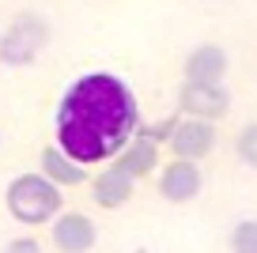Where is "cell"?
<instances>
[{
    "instance_id": "obj_3",
    "label": "cell",
    "mask_w": 257,
    "mask_h": 253,
    "mask_svg": "<svg viewBox=\"0 0 257 253\" xmlns=\"http://www.w3.org/2000/svg\"><path fill=\"white\" fill-rule=\"evenodd\" d=\"M49 46V19L42 12H16L0 31V64L4 68H27Z\"/></svg>"
},
{
    "instance_id": "obj_11",
    "label": "cell",
    "mask_w": 257,
    "mask_h": 253,
    "mask_svg": "<svg viewBox=\"0 0 257 253\" xmlns=\"http://www.w3.org/2000/svg\"><path fill=\"white\" fill-rule=\"evenodd\" d=\"M87 189H91V200H95L102 212H113V208H125L128 200L137 197V178H128L125 170H117L113 163H102L98 174H91Z\"/></svg>"
},
{
    "instance_id": "obj_2",
    "label": "cell",
    "mask_w": 257,
    "mask_h": 253,
    "mask_svg": "<svg viewBox=\"0 0 257 253\" xmlns=\"http://www.w3.org/2000/svg\"><path fill=\"white\" fill-rule=\"evenodd\" d=\"M4 208L23 227H49L53 215L64 208V189L53 185L46 174H16L4 189Z\"/></svg>"
},
{
    "instance_id": "obj_4",
    "label": "cell",
    "mask_w": 257,
    "mask_h": 253,
    "mask_svg": "<svg viewBox=\"0 0 257 253\" xmlns=\"http://www.w3.org/2000/svg\"><path fill=\"white\" fill-rule=\"evenodd\" d=\"M98 238H102V227L95 223L91 212H80V208H61L49 223L46 245L53 253H95Z\"/></svg>"
},
{
    "instance_id": "obj_6",
    "label": "cell",
    "mask_w": 257,
    "mask_h": 253,
    "mask_svg": "<svg viewBox=\"0 0 257 253\" xmlns=\"http://www.w3.org/2000/svg\"><path fill=\"white\" fill-rule=\"evenodd\" d=\"M201 189H204V174H201V163H193V159L170 155L155 170V193L167 204H189V200L201 197Z\"/></svg>"
},
{
    "instance_id": "obj_15",
    "label": "cell",
    "mask_w": 257,
    "mask_h": 253,
    "mask_svg": "<svg viewBox=\"0 0 257 253\" xmlns=\"http://www.w3.org/2000/svg\"><path fill=\"white\" fill-rule=\"evenodd\" d=\"M133 253H152V249H148V245H137V249H133Z\"/></svg>"
},
{
    "instance_id": "obj_9",
    "label": "cell",
    "mask_w": 257,
    "mask_h": 253,
    "mask_svg": "<svg viewBox=\"0 0 257 253\" xmlns=\"http://www.w3.org/2000/svg\"><path fill=\"white\" fill-rule=\"evenodd\" d=\"M38 174H46L49 182L61 185V189H83V185L91 182V166L80 163V159H72L61 144H46V148L38 151Z\"/></svg>"
},
{
    "instance_id": "obj_16",
    "label": "cell",
    "mask_w": 257,
    "mask_h": 253,
    "mask_svg": "<svg viewBox=\"0 0 257 253\" xmlns=\"http://www.w3.org/2000/svg\"><path fill=\"white\" fill-rule=\"evenodd\" d=\"M0 148H4V129H0Z\"/></svg>"
},
{
    "instance_id": "obj_13",
    "label": "cell",
    "mask_w": 257,
    "mask_h": 253,
    "mask_svg": "<svg viewBox=\"0 0 257 253\" xmlns=\"http://www.w3.org/2000/svg\"><path fill=\"white\" fill-rule=\"evenodd\" d=\"M234 155H238L242 166L257 170V121H246V125L234 133Z\"/></svg>"
},
{
    "instance_id": "obj_10",
    "label": "cell",
    "mask_w": 257,
    "mask_h": 253,
    "mask_svg": "<svg viewBox=\"0 0 257 253\" xmlns=\"http://www.w3.org/2000/svg\"><path fill=\"white\" fill-rule=\"evenodd\" d=\"M159 148H163V144L155 140L148 129H137V133L128 136V144L110 159V163L117 166V170H125L128 178H137V182H140V178H152L155 170H159Z\"/></svg>"
},
{
    "instance_id": "obj_7",
    "label": "cell",
    "mask_w": 257,
    "mask_h": 253,
    "mask_svg": "<svg viewBox=\"0 0 257 253\" xmlns=\"http://www.w3.org/2000/svg\"><path fill=\"white\" fill-rule=\"evenodd\" d=\"M231 87L227 83H189L182 79L178 87V113L185 117H201V121H223L231 113Z\"/></svg>"
},
{
    "instance_id": "obj_1",
    "label": "cell",
    "mask_w": 257,
    "mask_h": 253,
    "mask_svg": "<svg viewBox=\"0 0 257 253\" xmlns=\"http://www.w3.org/2000/svg\"><path fill=\"white\" fill-rule=\"evenodd\" d=\"M140 129L137 95L113 72H87L57 106V144L87 166H102Z\"/></svg>"
},
{
    "instance_id": "obj_5",
    "label": "cell",
    "mask_w": 257,
    "mask_h": 253,
    "mask_svg": "<svg viewBox=\"0 0 257 253\" xmlns=\"http://www.w3.org/2000/svg\"><path fill=\"white\" fill-rule=\"evenodd\" d=\"M219 144V129L216 121H201V117H185V113H174L170 117V129L163 136V148L178 159H193V163H201L216 151Z\"/></svg>"
},
{
    "instance_id": "obj_12",
    "label": "cell",
    "mask_w": 257,
    "mask_h": 253,
    "mask_svg": "<svg viewBox=\"0 0 257 253\" xmlns=\"http://www.w3.org/2000/svg\"><path fill=\"white\" fill-rule=\"evenodd\" d=\"M227 253H257V215H246L227 230Z\"/></svg>"
},
{
    "instance_id": "obj_8",
    "label": "cell",
    "mask_w": 257,
    "mask_h": 253,
    "mask_svg": "<svg viewBox=\"0 0 257 253\" xmlns=\"http://www.w3.org/2000/svg\"><path fill=\"white\" fill-rule=\"evenodd\" d=\"M231 72V53L219 42H201L182 57V79L189 83H223Z\"/></svg>"
},
{
    "instance_id": "obj_14",
    "label": "cell",
    "mask_w": 257,
    "mask_h": 253,
    "mask_svg": "<svg viewBox=\"0 0 257 253\" xmlns=\"http://www.w3.org/2000/svg\"><path fill=\"white\" fill-rule=\"evenodd\" d=\"M0 253H49L46 242H38V234H16L0 245Z\"/></svg>"
}]
</instances>
